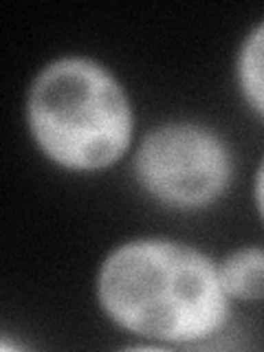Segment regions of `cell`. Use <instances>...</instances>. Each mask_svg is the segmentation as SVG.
<instances>
[{
    "label": "cell",
    "mask_w": 264,
    "mask_h": 352,
    "mask_svg": "<svg viewBox=\"0 0 264 352\" xmlns=\"http://www.w3.org/2000/svg\"><path fill=\"white\" fill-rule=\"evenodd\" d=\"M249 198H251V209L256 214L258 223L264 227V152L253 165L251 181H249Z\"/></svg>",
    "instance_id": "8992f818"
},
{
    "label": "cell",
    "mask_w": 264,
    "mask_h": 352,
    "mask_svg": "<svg viewBox=\"0 0 264 352\" xmlns=\"http://www.w3.org/2000/svg\"><path fill=\"white\" fill-rule=\"evenodd\" d=\"M91 291L99 317L135 350L216 348L236 324L218 256L176 236L115 242L97 262Z\"/></svg>",
    "instance_id": "6da1fadb"
},
{
    "label": "cell",
    "mask_w": 264,
    "mask_h": 352,
    "mask_svg": "<svg viewBox=\"0 0 264 352\" xmlns=\"http://www.w3.org/2000/svg\"><path fill=\"white\" fill-rule=\"evenodd\" d=\"M231 86L249 117L264 126V16L253 22L236 44Z\"/></svg>",
    "instance_id": "277c9868"
},
{
    "label": "cell",
    "mask_w": 264,
    "mask_h": 352,
    "mask_svg": "<svg viewBox=\"0 0 264 352\" xmlns=\"http://www.w3.org/2000/svg\"><path fill=\"white\" fill-rule=\"evenodd\" d=\"M126 170L148 205L172 216H198L236 190L240 161L234 141L214 121L172 115L141 128Z\"/></svg>",
    "instance_id": "3957f363"
},
{
    "label": "cell",
    "mask_w": 264,
    "mask_h": 352,
    "mask_svg": "<svg viewBox=\"0 0 264 352\" xmlns=\"http://www.w3.org/2000/svg\"><path fill=\"white\" fill-rule=\"evenodd\" d=\"M218 273L225 293L238 308L264 304L262 242H242L218 256Z\"/></svg>",
    "instance_id": "5b68a950"
},
{
    "label": "cell",
    "mask_w": 264,
    "mask_h": 352,
    "mask_svg": "<svg viewBox=\"0 0 264 352\" xmlns=\"http://www.w3.org/2000/svg\"><path fill=\"white\" fill-rule=\"evenodd\" d=\"M20 119L36 157L75 179L124 168L141 135L126 80L86 51L55 53L31 73Z\"/></svg>",
    "instance_id": "7a4b0ae2"
}]
</instances>
